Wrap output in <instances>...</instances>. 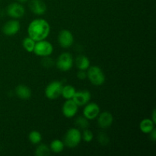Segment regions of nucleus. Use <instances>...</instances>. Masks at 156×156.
Wrapping results in <instances>:
<instances>
[{
  "label": "nucleus",
  "instance_id": "nucleus-1",
  "mask_svg": "<svg viewBox=\"0 0 156 156\" xmlns=\"http://www.w3.org/2000/svg\"><path fill=\"white\" fill-rule=\"evenodd\" d=\"M50 32V26L48 21L43 18L33 20L27 27L28 36L36 42L45 40L49 36Z\"/></svg>",
  "mask_w": 156,
  "mask_h": 156
},
{
  "label": "nucleus",
  "instance_id": "nucleus-2",
  "mask_svg": "<svg viewBox=\"0 0 156 156\" xmlns=\"http://www.w3.org/2000/svg\"><path fill=\"white\" fill-rule=\"evenodd\" d=\"M86 72L87 78L93 85L100 86V85H104L106 80V77H105V74L104 73L103 70L100 67L97 66H89Z\"/></svg>",
  "mask_w": 156,
  "mask_h": 156
},
{
  "label": "nucleus",
  "instance_id": "nucleus-3",
  "mask_svg": "<svg viewBox=\"0 0 156 156\" xmlns=\"http://www.w3.org/2000/svg\"><path fill=\"white\" fill-rule=\"evenodd\" d=\"M82 141V133L77 128H70L66 133L63 138L65 146L68 148H76Z\"/></svg>",
  "mask_w": 156,
  "mask_h": 156
},
{
  "label": "nucleus",
  "instance_id": "nucleus-4",
  "mask_svg": "<svg viewBox=\"0 0 156 156\" xmlns=\"http://www.w3.org/2000/svg\"><path fill=\"white\" fill-rule=\"evenodd\" d=\"M56 66L62 72H67L71 69L74 64L73 57L69 53H62L56 61Z\"/></svg>",
  "mask_w": 156,
  "mask_h": 156
},
{
  "label": "nucleus",
  "instance_id": "nucleus-5",
  "mask_svg": "<svg viewBox=\"0 0 156 156\" xmlns=\"http://www.w3.org/2000/svg\"><path fill=\"white\" fill-rule=\"evenodd\" d=\"M53 52V47L51 43L45 41V40H43V41H37L33 53H34V54L38 56L45 57V56H50Z\"/></svg>",
  "mask_w": 156,
  "mask_h": 156
},
{
  "label": "nucleus",
  "instance_id": "nucleus-6",
  "mask_svg": "<svg viewBox=\"0 0 156 156\" xmlns=\"http://www.w3.org/2000/svg\"><path fill=\"white\" fill-rule=\"evenodd\" d=\"M62 83L59 81H53L48 84L45 88V96L50 100L57 99L59 96H61L62 89Z\"/></svg>",
  "mask_w": 156,
  "mask_h": 156
},
{
  "label": "nucleus",
  "instance_id": "nucleus-7",
  "mask_svg": "<svg viewBox=\"0 0 156 156\" xmlns=\"http://www.w3.org/2000/svg\"><path fill=\"white\" fill-rule=\"evenodd\" d=\"M6 12L9 16L11 18L18 19L21 18L24 16L25 13V9L24 7L19 2H12L8 5Z\"/></svg>",
  "mask_w": 156,
  "mask_h": 156
},
{
  "label": "nucleus",
  "instance_id": "nucleus-8",
  "mask_svg": "<svg viewBox=\"0 0 156 156\" xmlns=\"http://www.w3.org/2000/svg\"><path fill=\"white\" fill-rule=\"evenodd\" d=\"M74 42V37L70 30L64 29L58 35V43L62 48H69Z\"/></svg>",
  "mask_w": 156,
  "mask_h": 156
},
{
  "label": "nucleus",
  "instance_id": "nucleus-9",
  "mask_svg": "<svg viewBox=\"0 0 156 156\" xmlns=\"http://www.w3.org/2000/svg\"><path fill=\"white\" fill-rule=\"evenodd\" d=\"M78 106L73 99H67L62 107V113L66 118H73L78 112Z\"/></svg>",
  "mask_w": 156,
  "mask_h": 156
},
{
  "label": "nucleus",
  "instance_id": "nucleus-10",
  "mask_svg": "<svg viewBox=\"0 0 156 156\" xmlns=\"http://www.w3.org/2000/svg\"><path fill=\"white\" fill-rule=\"evenodd\" d=\"M21 28V24L18 20L8 21L2 27V32L6 36H14L18 33Z\"/></svg>",
  "mask_w": 156,
  "mask_h": 156
},
{
  "label": "nucleus",
  "instance_id": "nucleus-11",
  "mask_svg": "<svg viewBox=\"0 0 156 156\" xmlns=\"http://www.w3.org/2000/svg\"><path fill=\"white\" fill-rule=\"evenodd\" d=\"M100 107L96 103H88L85 105L83 109V116L86 117L88 120H92L97 118L98 114H100Z\"/></svg>",
  "mask_w": 156,
  "mask_h": 156
},
{
  "label": "nucleus",
  "instance_id": "nucleus-12",
  "mask_svg": "<svg viewBox=\"0 0 156 156\" xmlns=\"http://www.w3.org/2000/svg\"><path fill=\"white\" fill-rule=\"evenodd\" d=\"M114 122V117L109 111L100 112L98 116V124L101 129H108L112 125Z\"/></svg>",
  "mask_w": 156,
  "mask_h": 156
},
{
  "label": "nucleus",
  "instance_id": "nucleus-13",
  "mask_svg": "<svg viewBox=\"0 0 156 156\" xmlns=\"http://www.w3.org/2000/svg\"><path fill=\"white\" fill-rule=\"evenodd\" d=\"M91 95L90 91H87V90H83V91H76L72 99L78 106L81 107L88 104L91 100Z\"/></svg>",
  "mask_w": 156,
  "mask_h": 156
},
{
  "label": "nucleus",
  "instance_id": "nucleus-14",
  "mask_svg": "<svg viewBox=\"0 0 156 156\" xmlns=\"http://www.w3.org/2000/svg\"><path fill=\"white\" fill-rule=\"evenodd\" d=\"M29 8L32 13L37 15H43L47 12V5L42 0H30Z\"/></svg>",
  "mask_w": 156,
  "mask_h": 156
},
{
  "label": "nucleus",
  "instance_id": "nucleus-15",
  "mask_svg": "<svg viewBox=\"0 0 156 156\" xmlns=\"http://www.w3.org/2000/svg\"><path fill=\"white\" fill-rule=\"evenodd\" d=\"M15 94L17 97L22 100H27L31 97V90L28 86L24 85H19L15 88Z\"/></svg>",
  "mask_w": 156,
  "mask_h": 156
},
{
  "label": "nucleus",
  "instance_id": "nucleus-16",
  "mask_svg": "<svg viewBox=\"0 0 156 156\" xmlns=\"http://www.w3.org/2000/svg\"><path fill=\"white\" fill-rule=\"evenodd\" d=\"M75 64L79 70H87L90 66V60L85 55H79L76 58Z\"/></svg>",
  "mask_w": 156,
  "mask_h": 156
},
{
  "label": "nucleus",
  "instance_id": "nucleus-17",
  "mask_svg": "<svg viewBox=\"0 0 156 156\" xmlns=\"http://www.w3.org/2000/svg\"><path fill=\"white\" fill-rule=\"evenodd\" d=\"M155 123L151 119H143L140 123V129L143 133L149 134V133L153 130V129L155 128Z\"/></svg>",
  "mask_w": 156,
  "mask_h": 156
},
{
  "label": "nucleus",
  "instance_id": "nucleus-18",
  "mask_svg": "<svg viewBox=\"0 0 156 156\" xmlns=\"http://www.w3.org/2000/svg\"><path fill=\"white\" fill-rule=\"evenodd\" d=\"M64 148H65V144L62 140H54L50 143V151L54 153H60L64 150Z\"/></svg>",
  "mask_w": 156,
  "mask_h": 156
},
{
  "label": "nucleus",
  "instance_id": "nucleus-19",
  "mask_svg": "<svg viewBox=\"0 0 156 156\" xmlns=\"http://www.w3.org/2000/svg\"><path fill=\"white\" fill-rule=\"evenodd\" d=\"M76 91V88H75L73 85H65V86L62 87L61 95L62 96L63 98L66 99V100L67 99H72L73 96H74Z\"/></svg>",
  "mask_w": 156,
  "mask_h": 156
},
{
  "label": "nucleus",
  "instance_id": "nucleus-20",
  "mask_svg": "<svg viewBox=\"0 0 156 156\" xmlns=\"http://www.w3.org/2000/svg\"><path fill=\"white\" fill-rule=\"evenodd\" d=\"M35 44H36V41H34L31 37L28 36L23 40L22 47L28 53H33L34 49L35 47Z\"/></svg>",
  "mask_w": 156,
  "mask_h": 156
},
{
  "label": "nucleus",
  "instance_id": "nucleus-21",
  "mask_svg": "<svg viewBox=\"0 0 156 156\" xmlns=\"http://www.w3.org/2000/svg\"><path fill=\"white\" fill-rule=\"evenodd\" d=\"M50 147L47 146V145L41 143V144L38 145L37 147L36 150H35V155L36 156H49L50 155Z\"/></svg>",
  "mask_w": 156,
  "mask_h": 156
},
{
  "label": "nucleus",
  "instance_id": "nucleus-22",
  "mask_svg": "<svg viewBox=\"0 0 156 156\" xmlns=\"http://www.w3.org/2000/svg\"><path fill=\"white\" fill-rule=\"evenodd\" d=\"M28 140L33 145H38L42 140V135L37 130H32L28 135Z\"/></svg>",
  "mask_w": 156,
  "mask_h": 156
},
{
  "label": "nucleus",
  "instance_id": "nucleus-23",
  "mask_svg": "<svg viewBox=\"0 0 156 156\" xmlns=\"http://www.w3.org/2000/svg\"><path fill=\"white\" fill-rule=\"evenodd\" d=\"M75 124L78 126L79 128L82 129H88L89 127V120L85 117L84 116H79L75 120Z\"/></svg>",
  "mask_w": 156,
  "mask_h": 156
},
{
  "label": "nucleus",
  "instance_id": "nucleus-24",
  "mask_svg": "<svg viewBox=\"0 0 156 156\" xmlns=\"http://www.w3.org/2000/svg\"><path fill=\"white\" fill-rule=\"evenodd\" d=\"M98 141L101 146H108L110 143V138L108 134L105 132H100L98 136Z\"/></svg>",
  "mask_w": 156,
  "mask_h": 156
},
{
  "label": "nucleus",
  "instance_id": "nucleus-25",
  "mask_svg": "<svg viewBox=\"0 0 156 156\" xmlns=\"http://www.w3.org/2000/svg\"><path fill=\"white\" fill-rule=\"evenodd\" d=\"M93 138H94V134H93L92 131L88 129H83V133L82 134V139L86 143H90L92 141Z\"/></svg>",
  "mask_w": 156,
  "mask_h": 156
},
{
  "label": "nucleus",
  "instance_id": "nucleus-26",
  "mask_svg": "<svg viewBox=\"0 0 156 156\" xmlns=\"http://www.w3.org/2000/svg\"><path fill=\"white\" fill-rule=\"evenodd\" d=\"M41 63H42L43 66L46 67V68H50L54 65V61L49 56H45L41 61Z\"/></svg>",
  "mask_w": 156,
  "mask_h": 156
},
{
  "label": "nucleus",
  "instance_id": "nucleus-27",
  "mask_svg": "<svg viewBox=\"0 0 156 156\" xmlns=\"http://www.w3.org/2000/svg\"><path fill=\"white\" fill-rule=\"evenodd\" d=\"M77 78L80 80H85V79H87L86 70H79L77 73Z\"/></svg>",
  "mask_w": 156,
  "mask_h": 156
},
{
  "label": "nucleus",
  "instance_id": "nucleus-28",
  "mask_svg": "<svg viewBox=\"0 0 156 156\" xmlns=\"http://www.w3.org/2000/svg\"><path fill=\"white\" fill-rule=\"evenodd\" d=\"M149 137H150V140H152V141L155 142L156 140V129L155 128H154L153 130L152 131L151 133H149Z\"/></svg>",
  "mask_w": 156,
  "mask_h": 156
},
{
  "label": "nucleus",
  "instance_id": "nucleus-29",
  "mask_svg": "<svg viewBox=\"0 0 156 156\" xmlns=\"http://www.w3.org/2000/svg\"><path fill=\"white\" fill-rule=\"evenodd\" d=\"M155 115H156V111H155V109H154L153 111H152V119H151V120H152V121H153L155 123H156V117H155Z\"/></svg>",
  "mask_w": 156,
  "mask_h": 156
},
{
  "label": "nucleus",
  "instance_id": "nucleus-30",
  "mask_svg": "<svg viewBox=\"0 0 156 156\" xmlns=\"http://www.w3.org/2000/svg\"><path fill=\"white\" fill-rule=\"evenodd\" d=\"M17 1H18L19 3H21V4H22V3L27 2L28 1V0H17Z\"/></svg>",
  "mask_w": 156,
  "mask_h": 156
}]
</instances>
